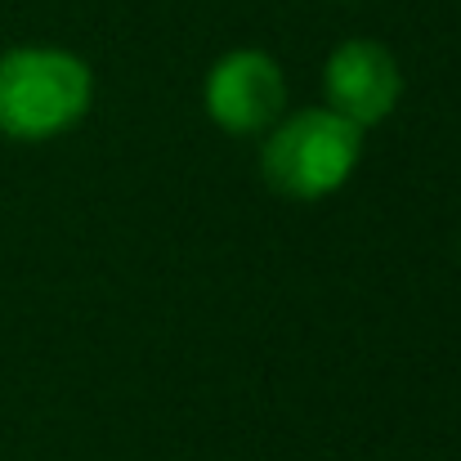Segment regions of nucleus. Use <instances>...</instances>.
<instances>
[{
    "instance_id": "1",
    "label": "nucleus",
    "mask_w": 461,
    "mask_h": 461,
    "mask_svg": "<svg viewBox=\"0 0 461 461\" xmlns=\"http://www.w3.org/2000/svg\"><path fill=\"white\" fill-rule=\"evenodd\" d=\"M95 72L63 45H14L0 54V135L45 144L86 122Z\"/></svg>"
},
{
    "instance_id": "2",
    "label": "nucleus",
    "mask_w": 461,
    "mask_h": 461,
    "mask_svg": "<svg viewBox=\"0 0 461 461\" xmlns=\"http://www.w3.org/2000/svg\"><path fill=\"white\" fill-rule=\"evenodd\" d=\"M363 161V131L340 113L301 108L283 113L260 135V175L274 193L292 202H322L349 184Z\"/></svg>"
},
{
    "instance_id": "3",
    "label": "nucleus",
    "mask_w": 461,
    "mask_h": 461,
    "mask_svg": "<svg viewBox=\"0 0 461 461\" xmlns=\"http://www.w3.org/2000/svg\"><path fill=\"white\" fill-rule=\"evenodd\" d=\"M202 104L224 135H265L287 113V77L274 54L242 45L211 63Z\"/></svg>"
},
{
    "instance_id": "4",
    "label": "nucleus",
    "mask_w": 461,
    "mask_h": 461,
    "mask_svg": "<svg viewBox=\"0 0 461 461\" xmlns=\"http://www.w3.org/2000/svg\"><path fill=\"white\" fill-rule=\"evenodd\" d=\"M322 99L331 113H340L358 131L381 126L403 99L399 59L390 54V45H381L372 36L340 41L322 68Z\"/></svg>"
},
{
    "instance_id": "5",
    "label": "nucleus",
    "mask_w": 461,
    "mask_h": 461,
    "mask_svg": "<svg viewBox=\"0 0 461 461\" xmlns=\"http://www.w3.org/2000/svg\"><path fill=\"white\" fill-rule=\"evenodd\" d=\"M457 251H461V242H457Z\"/></svg>"
}]
</instances>
